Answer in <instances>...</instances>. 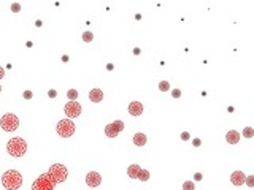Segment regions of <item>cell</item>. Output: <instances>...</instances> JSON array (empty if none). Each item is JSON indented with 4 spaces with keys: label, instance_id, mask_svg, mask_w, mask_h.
Instances as JSON below:
<instances>
[{
    "label": "cell",
    "instance_id": "obj_1",
    "mask_svg": "<svg viewBox=\"0 0 254 190\" xmlns=\"http://www.w3.org/2000/svg\"><path fill=\"white\" fill-rule=\"evenodd\" d=\"M2 186L6 190H18L22 186V176L19 171L16 170H8L2 176Z\"/></svg>",
    "mask_w": 254,
    "mask_h": 190
},
{
    "label": "cell",
    "instance_id": "obj_2",
    "mask_svg": "<svg viewBox=\"0 0 254 190\" xmlns=\"http://www.w3.org/2000/svg\"><path fill=\"white\" fill-rule=\"evenodd\" d=\"M6 150L13 157H22L27 152V144L22 138H11L6 142Z\"/></svg>",
    "mask_w": 254,
    "mask_h": 190
},
{
    "label": "cell",
    "instance_id": "obj_3",
    "mask_svg": "<svg viewBox=\"0 0 254 190\" xmlns=\"http://www.w3.org/2000/svg\"><path fill=\"white\" fill-rule=\"evenodd\" d=\"M54 187L56 181L48 173L40 174L38 179H35L34 184H32V190H54Z\"/></svg>",
    "mask_w": 254,
    "mask_h": 190
},
{
    "label": "cell",
    "instance_id": "obj_4",
    "mask_svg": "<svg viewBox=\"0 0 254 190\" xmlns=\"http://www.w3.org/2000/svg\"><path fill=\"white\" fill-rule=\"evenodd\" d=\"M48 174L56 181V184H59V182H65L67 178H68V171L64 165L61 163H56V165H51L50 171H48Z\"/></svg>",
    "mask_w": 254,
    "mask_h": 190
},
{
    "label": "cell",
    "instance_id": "obj_5",
    "mask_svg": "<svg viewBox=\"0 0 254 190\" xmlns=\"http://www.w3.org/2000/svg\"><path fill=\"white\" fill-rule=\"evenodd\" d=\"M0 125H2V129L5 132H14L19 127V119L16 114L8 113V114H3L2 119H0Z\"/></svg>",
    "mask_w": 254,
    "mask_h": 190
},
{
    "label": "cell",
    "instance_id": "obj_6",
    "mask_svg": "<svg viewBox=\"0 0 254 190\" xmlns=\"http://www.w3.org/2000/svg\"><path fill=\"white\" fill-rule=\"evenodd\" d=\"M56 129H58L59 137L70 138L71 135L75 133V124L71 122V119H62V121H59V124H58Z\"/></svg>",
    "mask_w": 254,
    "mask_h": 190
},
{
    "label": "cell",
    "instance_id": "obj_7",
    "mask_svg": "<svg viewBox=\"0 0 254 190\" xmlns=\"http://www.w3.org/2000/svg\"><path fill=\"white\" fill-rule=\"evenodd\" d=\"M124 130V122L123 121H115L105 127V135L108 138H116L119 133Z\"/></svg>",
    "mask_w": 254,
    "mask_h": 190
},
{
    "label": "cell",
    "instance_id": "obj_8",
    "mask_svg": "<svg viewBox=\"0 0 254 190\" xmlns=\"http://www.w3.org/2000/svg\"><path fill=\"white\" fill-rule=\"evenodd\" d=\"M64 109H65V114L68 116V119L78 117L79 114H81V105H79L78 101H68Z\"/></svg>",
    "mask_w": 254,
    "mask_h": 190
},
{
    "label": "cell",
    "instance_id": "obj_9",
    "mask_svg": "<svg viewBox=\"0 0 254 190\" xmlns=\"http://www.w3.org/2000/svg\"><path fill=\"white\" fill-rule=\"evenodd\" d=\"M86 184L89 187H99L102 184V176L97 171H89L86 174Z\"/></svg>",
    "mask_w": 254,
    "mask_h": 190
},
{
    "label": "cell",
    "instance_id": "obj_10",
    "mask_svg": "<svg viewBox=\"0 0 254 190\" xmlns=\"http://www.w3.org/2000/svg\"><path fill=\"white\" fill-rule=\"evenodd\" d=\"M245 173L243 171H234L232 176H230V182H232L234 186H242L245 184Z\"/></svg>",
    "mask_w": 254,
    "mask_h": 190
},
{
    "label": "cell",
    "instance_id": "obj_11",
    "mask_svg": "<svg viewBox=\"0 0 254 190\" xmlns=\"http://www.w3.org/2000/svg\"><path fill=\"white\" fill-rule=\"evenodd\" d=\"M129 113L130 116H140L143 113V105L140 101H132L129 105Z\"/></svg>",
    "mask_w": 254,
    "mask_h": 190
},
{
    "label": "cell",
    "instance_id": "obj_12",
    "mask_svg": "<svg viewBox=\"0 0 254 190\" xmlns=\"http://www.w3.org/2000/svg\"><path fill=\"white\" fill-rule=\"evenodd\" d=\"M226 141L229 142V144H237V142L240 141V133H238L237 130H230V132H227V135H226Z\"/></svg>",
    "mask_w": 254,
    "mask_h": 190
},
{
    "label": "cell",
    "instance_id": "obj_13",
    "mask_svg": "<svg viewBox=\"0 0 254 190\" xmlns=\"http://www.w3.org/2000/svg\"><path fill=\"white\" fill-rule=\"evenodd\" d=\"M89 98H91V101H94V103H100V101L103 100V92H102L100 89H92V91L89 92Z\"/></svg>",
    "mask_w": 254,
    "mask_h": 190
},
{
    "label": "cell",
    "instance_id": "obj_14",
    "mask_svg": "<svg viewBox=\"0 0 254 190\" xmlns=\"http://www.w3.org/2000/svg\"><path fill=\"white\" fill-rule=\"evenodd\" d=\"M133 144L135 146H145L146 144V135L145 133H135L133 135Z\"/></svg>",
    "mask_w": 254,
    "mask_h": 190
},
{
    "label": "cell",
    "instance_id": "obj_15",
    "mask_svg": "<svg viewBox=\"0 0 254 190\" xmlns=\"http://www.w3.org/2000/svg\"><path fill=\"white\" fill-rule=\"evenodd\" d=\"M140 165H130L129 168H127V174H129V178L132 179H138V173H140Z\"/></svg>",
    "mask_w": 254,
    "mask_h": 190
},
{
    "label": "cell",
    "instance_id": "obj_16",
    "mask_svg": "<svg viewBox=\"0 0 254 190\" xmlns=\"http://www.w3.org/2000/svg\"><path fill=\"white\" fill-rule=\"evenodd\" d=\"M138 179H140V181H148V179H149V171L141 168L140 173H138Z\"/></svg>",
    "mask_w": 254,
    "mask_h": 190
},
{
    "label": "cell",
    "instance_id": "obj_17",
    "mask_svg": "<svg viewBox=\"0 0 254 190\" xmlns=\"http://www.w3.org/2000/svg\"><path fill=\"white\" fill-rule=\"evenodd\" d=\"M159 91H162V92L170 91V83L169 81H161V83H159Z\"/></svg>",
    "mask_w": 254,
    "mask_h": 190
},
{
    "label": "cell",
    "instance_id": "obj_18",
    "mask_svg": "<svg viewBox=\"0 0 254 190\" xmlns=\"http://www.w3.org/2000/svg\"><path fill=\"white\" fill-rule=\"evenodd\" d=\"M67 97H68L70 101H76V98H78V92H76L75 89H70V91L67 92Z\"/></svg>",
    "mask_w": 254,
    "mask_h": 190
},
{
    "label": "cell",
    "instance_id": "obj_19",
    "mask_svg": "<svg viewBox=\"0 0 254 190\" xmlns=\"http://www.w3.org/2000/svg\"><path fill=\"white\" fill-rule=\"evenodd\" d=\"M195 186H194V182L192 181H185L183 182V190H194Z\"/></svg>",
    "mask_w": 254,
    "mask_h": 190
},
{
    "label": "cell",
    "instance_id": "obj_20",
    "mask_svg": "<svg viewBox=\"0 0 254 190\" xmlns=\"http://www.w3.org/2000/svg\"><path fill=\"white\" fill-rule=\"evenodd\" d=\"M243 137H245V138H248V140L254 137V130L251 129V127H246V129L243 130Z\"/></svg>",
    "mask_w": 254,
    "mask_h": 190
},
{
    "label": "cell",
    "instance_id": "obj_21",
    "mask_svg": "<svg viewBox=\"0 0 254 190\" xmlns=\"http://www.w3.org/2000/svg\"><path fill=\"white\" fill-rule=\"evenodd\" d=\"M92 40H94L92 32H84V34H83V42H86V43H91Z\"/></svg>",
    "mask_w": 254,
    "mask_h": 190
},
{
    "label": "cell",
    "instance_id": "obj_22",
    "mask_svg": "<svg viewBox=\"0 0 254 190\" xmlns=\"http://www.w3.org/2000/svg\"><path fill=\"white\" fill-rule=\"evenodd\" d=\"M245 184L248 187H254V176H246L245 178Z\"/></svg>",
    "mask_w": 254,
    "mask_h": 190
},
{
    "label": "cell",
    "instance_id": "obj_23",
    "mask_svg": "<svg viewBox=\"0 0 254 190\" xmlns=\"http://www.w3.org/2000/svg\"><path fill=\"white\" fill-rule=\"evenodd\" d=\"M11 11H14V13L21 11V5H19V3H13V5H11Z\"/></svg>",
    "mask_w": 254,
    "mask_h": 190
},
{
    "label": "cell",
    "instance_id": "obj_24",
    "mask_svg": "<svg viewBox=\"0 0 254 190\" xmlns=\"http://www.w3.org/2000/svg\"><path fill=\"white\" fill-rule=\"evenodd\" d=\"M172 95H173V98H180L181 97V91L180 89H173Z\"/></svg>",
    "mask_w": 254,
    "mask_h": 190
},
{
    "label": "cell",
    "instance_id": "obj_25",
    "mask_svg": "<svg viewBox=\"0 0 254 190\" xmlns=\"http://www.w3.org/2000/svg\"><path fill=\"white\" fill-rule=\"evenodd\" d=\"M22 97L29 100V98H32V97H34V94H32L30 91H26V92H24V94H22Z\"/></svg>",
    "mask_w": 254,
    "mask_h": 190
},
{
    "label": "cell",
    "instance_id": "obj_26",
    "mask_svg": "<svg viewBox=\"0 0 254 190\" xmlns=\"http://www.w3.org/2000/svg\"><path fill=\"white\" fill-rule=\"evenodd\" d=\"M189 138H190V135H189L188 132H183V133H181V140H183V141H188Z\"/></svg>",
    "mask_w": 254,
    "mask_h": 190
},
{
    "label": "cell",
    "instance_id": "obj_27",
    "mask_svg": "<svg viewBox=\"0 0 254 190\" xmlns=\"http://www.w3.org/2000/svg\"><path fill=\"white\" fill-rule=\"evenodd\" d=\"M192 144H194L195 147H198V146H200V144H202V141H200V140H198V138H195V140H192Z\"/></svg>",
    "mask_w": 254,
    "mask_h": 190
},
{
    "label": "cell",
    "instance_id": "obj_28",
    "mask_svg": "<svg viewBox=\"0 0 254 190\" xmlns=\"http://www.w3.org/2000/svg\"><path fill=\"white\" fill-rule=\"evenodd\" d=\"M48 95H50L51 98H54L56 95H58V92H56V91H50V92H48Z\"/></svg>",
    "mask_w": 254,
    "mask_h": 190
},
{
    "label": "cell",
    "instance_id": "obj_29",
    "mask_svg": "<svg viewBox=\"0 0 254 190\" xmlns=\"http://www.w3.org/2000/svg\"><path fill=\"white\" fill-rule=\"evenodd\" d=\"M194 179H195V181H202V174H200V173H195Z\"/></svg>",
    "mask_w": 254,
    "mask_h": 190
},
{
    "label": "cell",
    "instance_id": "obj_30",
    "mask_svg": "<svg viewBox=\"0 0 254 190\" xmlns=\"http://www.w3.org/2000/svg\"><path fill=\"white\" fill-rule=\"evenodd\" d=\"M5 76V70L2 68V67H0V79H2Z\"/></svg>",
    "mask_w": 254,
    "mask_h": 190
},
{
    "label": "cell",
    "instance_id": "obj_31",
    "mask_svg": "<svg viewBox=\"0 0 254 190\" xmlns=\"http://www.w3.org/2000/svg\"><path fill=\"white\" fill-rule=\"evenodd\" d=\"M133 54H137V55H138V54H140V48H135V49H133Z\"/></svg>",
    "mask_w": 254,
    "mask_h": 190
},
{
    "label": "cell",
    "instance_id": "obj_32",
    "mask_svg": "<svg viewBox=\"0 0 254 190\" xmlns=\"http://www.w3.org/2000/svg\"><path fill=\"white\" fill-rule=\"evenodd\" d=\"M0 92H2V86H0Z\"/></svg>",
    "mask_w": 254,
    "mask_h": 190
}]
</instances>
